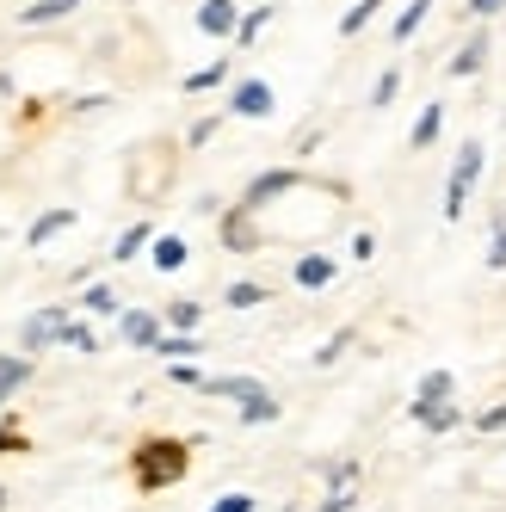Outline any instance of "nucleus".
I'll return each mask as SVG.
<instances>
[{
    "mask_svg": "<svg viewBox=\"0 0 506 512\" xmlns=\"http://www.w3.org/2000/svg\"><path fill=\"white\" fill-rule=\"evenodd\" d=\"M210 512H260V506H253V494H216Z\"/></svg>",
    "mask_w": 506,
    "mask_h": 512,
    "instance_id": "obj_33",
    "label": "nucleus"
},
{
    "mask_svg": "<svg viewBox=\"0 0 506 512\" xmlns=\"http://www.w3.org/2000/svg\"><path fill=\"white\" fill-rule=\"evenodd\" d=\"M235 25H241L235 0H204V7H198V31H204V38H235Z\"/></svg>",
    "mask_w": 506,
    "mask_h": 512,
    "instance_id": "obj_9",
    "label": "nucleus"
},
{
    "mask_svg": "<svg viewBox=\"0 0 506 512\" xmlns=\"http://www.w3.org/2000/svg\"><path fill=\"white\" fill-rule=\"evenodd\" d=\"M161 321H167V334H198L204 309H198V303H167V309H161Z\"/></svg>",
    "mask_w": 506,
    "mask_h": 512,
    "instance_id": "obj_18",
    "label": "nucleus"
},
{
    "mask_svg": "<svg viewBox=\"0 0 506 512\" xmlns=\"http://www.w3.org/2000/svg\"><path fill=\"white\" fill-rule=\"evenodd\" d=\"M142 247H155V223H130V229L118 235V247H112V260L124 266V260H136Z\"/></svg>",
    "mask_w": 506,
    "mask_h": 512,
    "instance_id": "obj_15",
    "label": "nucleus"
},
{
    "mask_svg": "<svg viewBox=\"0 0 506 512\" xmlns=\"http://www.w3.org/2000/svg\"><path fill=\"white\" fill-rule=\"evenodd\" d=\"M426 13H432V0H408V13H402V19H395V25H389V38H395V44H408V38H414V31L426 25Z\"/></svg>",
    "mask_w": 506,
    "mask_h": 512,
    "instance_id": "obj_19",
    "label": "nucleus"
},
{
    "mask_svg": "<svg viewBox=\"0 0 506 512\" xmlns=\"http://www.w3.org/2000/svg\"><path fill=\"white\" fill-rule=\"evenodd\" d=\"M439 130H445V105H426V112L414 118V130H408V142H414V149H432Z\"/></svg>",
    "mask_w": 506,
    "mask_h": 512,
    "instance_id": "obj_16",
    "label": "nucleus"
},
{
    "mask_svg": "<svg viewBox=\"0 0 506 512\" xmlns=\"http://www.w3.org/2000/svg\"><path fill=\"white\" fill-rule=\"evenodd\" d=\"M62 346H75V352H93V327H87V321H68Z\"/></svg>",
    "mask_w": 506,
    "mask_h": 512,
    "instance_id": "obj_34",
    "label": "nucleus"
},
{
    "mask_svg": "<svg viewBox=\"0 0 506 512\" xmlns=\"http://www.w3.org/2000/svg\"><path fill=\"white\" fill-rule=\"evenodd\" d=\"M414 401H451V371H426L420 389H414Z\"/></svg>",
    "mask_w": 506,
    "mask_h": 512,
    "instance_id": "obj_27",
    "label": "nucleus"
},
{
    "mask_svg": "<svg viewBox=\"0 0 506 512\" xmlns=\"http://www.w3.org/2000/svg\"><path fill=\"white\" fill-rule=\"evenodd\" d=\"M414 426H426V432H457L463 426V408L457 401H414Z\"/></svg>",
    "mask_w": 506,
    "mask_h": 512,
    "instance_id": "obj_7",
    "label": "nucleus"
},
{
    "mask_svg": "<svg viewBox=\"0 0 506 512\" xmlns=\"http://www.w3.org/2000/svg\"><path fill=\"white\" fill-rule=\"evenodd\" d=\"M469 426H476L482 438H494V432H506V401H494V408H482L476 420H469Z\"/></svg>",
    "mask_w": 506,
    "mask_h": 512,
    "instance_id": "obj_29",
    "label": "nucleus"
},
{
    "mask_svg": "<svg viewBox=\"0 0 506 512\" xmlns=\"http://www.w3.org/2000/svg\"><path fill=\"white\" fill-rule=\"evenodd\" d=\"M377 7H383V0H352L346 19H340V38H358V31H365V25L377 19Z\"/></svg>",
    "mask_w": 506,
    "mask_h": 512,
    "instance_id": "obj_22",
    "label": "nucleus"
},
{
    "mask_svg": "<svg viewBox=\"0 0 506 512\" xmlns=\"http://www.w3.org/2000/svg\"><path fill=\"white\" fill-rule=\"evenodd\" d=\"M0 451H25V432L7 420V426H0Z\"/></svg>",
    "mask_w": 506,
    "mask_h": 512,
    "instance_id": "obj_39",
    "label": "nucleus"
},
{
    "mask_svg": "<svg viewBox=\"0 0 506 512\" xmlns=\"http://www.w3.org/2000/svg\"><path fill=\"white\" fill-rule=\"evenodd\" d=\"M371 253H377V235L358 229V235H352V260H371Z\"/></svg>",
    "mask_w": 506,
    "mask_h": 512,
    "instance_id": "obj_38",
    "label": "nucleus"
},
{
    "mask_svg": "<svg viewBox=\"0 0 506 512\" xmlns=\"http://www.w3.org/2000/svg\"><path fill=\"white\" fill-rule=\"evenodd\" d=\"M346 346H352V334H334V340H328V346H321V352H315V364H334V358H340V352H346Z\"/></svg>",
    "mask_w": 506,
    "mask_h": 512,
    "instance_id": "obj_37",
    "label": "nucleus"
},
{
    "mask_svg": "<svg viewBox=\"0 0 506 512\" xmlns=\"http://www.w3.org/2000/svg\"><path fill=\"white\" fill-rule=\"evenodd\" d=\"M482 62H488V31L476 25V38H469V44L451 56V68H445V75H451V81H469V75H482Z\"/></svg>",
    "mask_w": 506,
    "mask_h": 512,
    "instance_id": "obj_10",
    "label": "nucleus"
},
{
    "mask_svg": "<svg viewBox=\"0 0 506 512\" xmlns=\"http://www.w3.org/2000/svg\"><path fill=\"white\" fill-rule=\"evenodd\" d=\"M75 7H81V0H31V7H25V25H50V19H68Z\"/></svg>",
    "mask_w": 506,
    "mask_h": 512,
    "instance_id": "obj_21",
    "label": "nucleus"
},
{
    "mask_svg": "<svg viewBox=\"0 0 506 512\" xmlns=\"http://www.w3.org/2000/svg\"><path fill=\"white\" fill-rule=\"evenodd\" d=\"M482 142L476 136H463L457 142V161H451V179H445V223H457V216H463V204H469V186H476V179H482Z\"/></svg>",
    "mask_w": 506,
    "mask_h": 512,
    "instance_id": "obj_2",
    "label": "nucleus"
},
{
    "mask_svg": "<svg viewBox=\"0 0 506 512\" xmlns=\"http://www.w3.org/2000/svg\"><path fill=\"white\" fill-rule=\"evenodd\" d=\"M25 383H31V358L25 352H7V358H0V408H7Z\"/></svg>",
    "mask_w": 506,
    "mask_h": 512,
    "instance_id": "obj_11",
    "label": "nucleus"
},
{
    "mask_svg": "<svg viewBox=\"0 0 506 512\" xmlns=\"http://www.w3.org/2000/svg\"><path fill=\"white\" fill-rule=\"evenodd\" d=\"M223 81H229V62H204V68H192L179 87H186V93H210V87H223Z\"/></svg>",
    "mask_w": 506,
    "mask_h": 512,
    "instance_id": "obj_20",
    "label": "nucleus"
},
{
    "mask_svg": "<svg viewBox=\"0 0 506 512\" xmlns=\"http://www.w3.org/2000/svg\"><path fill=\"white\" fill-rule=\"evenodd\" d=\"M266 297H272L266 284H247V278H241V284H229V297H223V303H229V309H260Z\"/></svg>",
    "mask_w": 506,
    "mask_h": 512,
    "instance_id": "obj_24",
    "label": "nucleus"
},
{
    "mask_svg": "<svg viewBox=\"0 0 506 512\" xmlns=\"http://www.w3.org/2000/svg\"><path fill=\"white\" fill-rule=\"evenodd\" d=\"M352 506H358V500H352V494H328V500H321V506H315V512H352Z\"/></svg>",
    "mask_w": 506,
    "mask_h": 512,
    "instance_id": "obj_41",
    "label": "nucleus"
},
{
    "mask_svg": "<svg viewBox=\"0 0 506 512\" xmlns=\"http://www.w3.org/2000/svg\"><path fill=\"white\" fill-rule=\"evenodd\" d=\"M198 389L204 395H223V401H253V395H260V383H253V377H204Z\"/></svg>",
    "mask_w": 506,
    "mask_h": 512,
    "instance_id": "obj_13",
    "label": "nucleus"
},
{
    "mask_svg": "<svg viewBox=\"0 0 506 512\" xmlns=\"http://www.w3.org/2000/svg\"><path fill=\"white\" fill-rule=\"evenodd\" d=\"M155 352H161V358H192V352H198V334H161Z\"/></svg>",
    "mask_w": 506,
    "mask_h": 512,
    "instance_id": "obj_28",
    "label": "nucleus"
},
{
    "mask_svg": "<svg viewBox=\"0 0 506 512\" xmlns=\"http://www.w3.org/2000/svg\"><path fill=\"white\" fill-rule=\"evenodd\" d=\"M488 272H506V216H494V241H488Z\"/></svg>",
    "mask_w": 506,
    "mask_h": 512,
    "instance_id": "obj_31",
    "label": "nucleus"
},
{
    "mask_svg": "<svg viewBox=\"0 0 506 512\" xmlns=\"http://www.w3.org/2000/svg\"><path fill=\"white\" fill-rule=\"evenodd\" d=\"M118 334H124V346H149V352H155V340L167 334V321H161L155 309H130V315L118 321Z\"/></svg>",
    "mask_w": 506,
    "mask_h": 512,
    "instance_id": "obj_6",
    "label": "nucleus"
},
{
    "mask_svg": "<svg viewBox=\"0 0 506 512\" xmlns=\"http://www.w3.org/2000/svg\"><path fill=\"white\" fill-rule=\"evenodd\" d=\"M352 482H358V463H334V469H328V488H334V494H352Z\"/></svg>",
    "mask_w": 506,
    "mask_h": 512,
    "instance_id": "obj_32",
    "label": "nucleus"
},
{
    "mask_svg": "<svg viewBox=\"0 0 506 512\" xmlns=\"http://www.w3.org/2000/svg\"><path fill=\"white\" fill-rule=\"evenodd\" d=\"M278 420V401L260 389V395H253V401H241V426H272Z\"/></svg>",
    "mask_w": 506,
    "mask_h": 512,
    "instance_id": "obj_23",
    "label": "nucleus"
},
{
    "mask_svg": "<svg viewBox=\"0 0 506 512\" xmlns=\"http://www.w3.org/2000/svg\"><path fill=\"white\" fill-rule=\"evenodd\" d=\"M506 7V0H469V19H494Z\"/></svg>",
    "mask_w": 506,
    "mask_h": 512,
    "instance_id": "obj_40",
    "label": "nucleus"
},
{
    "mask_svg": "<svg viewBox=\"0 0 506 512\" xmlns=\"http://www.w3.org/2000/svg\"><path fill=\"white\" fill-rule=\"evenodd\" d=\"M167 377H173V383H186V389H198V383H204L198 364H167Z\"/></svg>",
    "mask_w": 506,
    "mask_h": 512,
    "instance_id": "obj_36",
    "label": "nucleus"
},
{
    "mask_svg": "<svg viewBox=\"0 0 506 512\" xmlns=\"http://www.w3.org/2000/svg\"><path fill=\"white\" fill-rule=\"evenodd\" d=\"M62 334H68V309H38L19 327V352L31 358V352H44V346H62Z\"/></svg>",
    "mask_w": 506,
    "mask_h": 512,
    "instance_id": "obj_3",
    "label": "nucleus"
},
{
    "mask_svg": "<svg viewBox=\"0 0 506 512\" xmlns=\"http://www.w3.org/2000/svg\"><path fill=\"white\" fill-rule=\"evenodd\" d=\"M395 93H402V68H383V75H377V87H371V105H389Z\"/></svg>",
    "mask_w": 506,
    "mask_h": 512,
    "instance_id": "obj_30",
    "label": "nucleus"
},
{
    "mask_svg": "<svg viewBox=\"0 0 506 512\" xmlns=\"http://www.w3.org/2000/svg\"><path fill=\"white\" fill-rule=\"evenodd\" d=\"M223 118H229V112H223ZM223 118H198V124H192V136H186V142H192V149H204V142H210V136H216V124H223Z\"/></svg>",
    "mask_w": 506,
    "mask_h": 512,
    "instance_id": "obj_35",
    "label": "nucleus"
},
{
    "mask_svg": "<svg viewBox=\"0 0 506 512\" xmlns=\"http://www.w3.org/2000/svg\"><path fill=\"white\" fill-rule=\"evenodd\" d=\"M186 241H179V235H155V247H149V260H155V272H179V266H186Z\"/></svg>",
    "mask_w": 506,
    "mask_h": 512,
    "instance_id": "obj_14",
    "label": "nucleus"
},
{
    "mask_svg": "<svg viewBox=\"0 0 506 512\" xmlns=\"http://www.w3.org/2000/svg\"><path fill=\"white\" fill-rule=\"evenodd\" d=\"M334 260H328V253H303V260H297V284L303 290H321V284H334Z\"/></svg>",
    "mask_w": 506,
    "mask_h": 512,
    "instance_id": "obj_12",
    "label": "nucleus"
},
{
    "mask_svg": "<svg viewBox=\"0 0 506 512\" xmlns=\"http://www.w3.org/2000/svg\"><path fill=\"white\" fill-rule=\"evenodd\" d=\"M272 19H278L272 7H253V13H241V25H235V44H253V38H260V31H266Z\"/></svg>",
    "mask_w": 506,
    "mask_h": 512,
    "instance_id": "obj_26",
    "label": "nucleus"
},
{
    "mask_svg": "<svg viewBox=\"0 0 506 512\" xmlns=\"http://www.w3.org/2000/svg\"><path fill=\"white\" fill-rule=\"evenodd\" d=\"M291 186H303V173L297 167H278V173H260V179H253V186H247V210H260L266 198H278V192H291Z\"/></svg>",
    "mask_w": 506,
    "mask_h": 512,
    "instance_id": "obj_8",
    "label": "nucleus"
},
{
    "mask_svg": "<svg viewBox=\"0 0 506 512\" xmlns=\"http://www.w3.org/2000/svg\"><path fill=\"white\" fill-rule=\"evenodd\" d=\"M81 309H93V315H118V290H112V284H87V290H81Z\"/></svg>",
    "mask_w": 506,
    "mask_h": 512,
    "instance_id": "obj_25",
    "label": "nucleus"
},
{
    "mask_svg": "<svg viewBox=\"0 0 506 512\" xmlns=\"http://www.w3.org/2000/svg\"><path fill=\"white\" fill-rule=\"evenodd\" d=\"M260 241H266V235H260V223H253V210L235 204V210L223 216V247H229V253H253Z\"/></svg>",
    "mask_w": 506,
    "mask_h": 512,
    "instance_id": "obj_5",
    "label": "nucleus"
},
{
    "mask_svg": "<svg viewBox=\"0 0 506 512\" xmlns=\"http://www.w3.org/2000/svg\"><path fill=\"white\" fill-rule=\"evenodd\" d=\"M68 223H75V210H44V216H38V223H31V229H25V247H44V241H50V235H62Z\"/></svg>",
    "mask_w": 506,
    "mask_h": 512,
    "instance_id": "obj_17",
    "label": "nucleus"
},
{
    "mask_svg": "<svg viewBox=\"0 0 506 512\" xmlns=\"http://www.w3.org/2000/svg\"><path fill=\"white\" fill-rule=\"evenodd\" d=\"M272 87L266 81H235V93H229V118H272Z\"/></svg>",
    "mask_w": 506,
    "mask_h": 512,
    "instance_id": "obj_4",
    "label": "nucleus"
},
{
    "mask_svg": "<svg viewBox=\"0 0 506 512\" xmlns=\"http://www.w3.org/2000/svg\"><path fill=\"white\" fill-rule=\"evenodd\" d=\"M186 469H192V451L179 445V438H142V445L130 451V475H136V488H142V494L186 482Z\"/></svg>",
    "mask_w": 506,
    "mask_h": 512,
    "instance_id": "obj_1",
    "label": "nucleus"
}]
</instances>
